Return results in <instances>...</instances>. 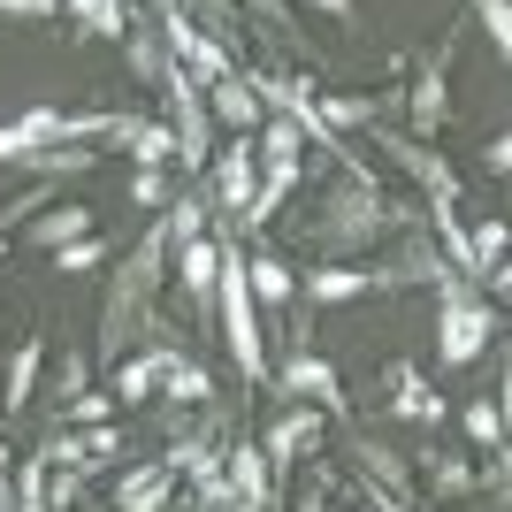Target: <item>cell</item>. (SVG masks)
Segmentation results:
<instances>
[{
  "instance_id": "6da1fadb",
  "label": "cell",
  "mask_w": 512,
  "mask_h": 512,
  "mask_svg": "<svg viewBox=\"0 0 512 512\" xmlns=\"http://www.w3.org/2000/svg\"><path fill=\"white\" fill-rule=\"evenodd\" d=\"M161 260H169V230L153 222V230L138 237L130 268H115V283H107V306H100V344H92V360H123L130 344L146 337V321H153V291H161Z\"/></svg>"
},
{
  "instance_id": "7a4b0ae2",
  "label": "cell",
  "mask_w": 512,
  "mask_h": 512,
  "mask_svg": "<svg viewBox=\"0 0 512 512\" xmlns=\"http://www.w3.org/2000/svg\"><path fill=\"white\" fill-rule=\"evenodd\" d=\"M214 306H222V337H230V360L253 375V383H268V344H260V299L253 283H245V260L222 253V276H214Z\"/></svg>"
},
{
  "instance_id": "3957f363",
  "label": "cell",
  "mask_w": 512,
  "mask_h": 512,
  "mask_svg": "<svg viewBox=\"0 0 512 512\" xmlns=\"http://www.w3.org/2000/svg\"><path fill=\"white\" fill-rule=\"evenodd\" d=\"M383 230H390V214L375 207V184H367V169H352V184L329 192V207H321L314 245L321 253H352V245H367V237H383Z\"/></svg>"
},
{
  "instance_id": "277c9868",
  "label": "cell",
  "mask_w": 512,
  "mask_h": 512,
  "mask_svg": "<svg viewBox=\"0 0 512 512\" xmlns=\"http://www.w3.org/2000/svg\"><path fill=\"white\" fill-rule=\"evenodd\" d=\"M444 283V321H436V360L444 367H467L482 344L497 337V314H490V299H474V291H459L451 276H436Z\"/></svg>"
},
{
  "instance_id": "5b68a950",
  "label": "cell",
  "mask_w": 512,
  "mask_h": 512,
  "mask_svg": "<svg viewBox=\"0 0 512 512\" xmlns=\"http://www.w3.org/2000/svg\"><path fill=\"white\" fill-rule=\"evenodd\" d=\"M169 130H176V161H184V169H207V161H214V146H207V138H214L207 92H199L184 69L169 77Z\"/></svg>"
},
{
  "instance_id": "8992f818",
  "label": "cell",
  "mask_w": 512,
  "mask_h": 512,
  "mask_svg": "<svg viewBox=\"0 0 512 512\" xmlns=\"http://www.w3.org/2000/svg\"><path fill=\"white\" fill-rule=\"evenodd\" d=\"M207 184H214V199L207 207H222V214H253V199H260V161H253V138H230V146L207 161Z\"/></svg>"
},
{
  "instance_id": "52a82bcc",
  "label": "cell",
  "mask_w": 512,
  "mask_h": 512,
  "mask_svg": "<svg viewBox=\"0 0 512 512\" xmlns=\"http://www.w3.org/2000/svg\"><path fill=\"white\" fill-rule=\"evenodd\" d=\"M260 451H268V474H283V467H299L306 451H321V406L276 413V428L260 436Z\"/></svg>"
},
{
  "instance_id": "ba28073f",
  "label": "cell",
  "mask_w": 512,
  "mask_h": 512,
  "mask_svg": "<svg viewBox=\"0 0 512 512\" xmlns=\"http://www.w3.org/2000/svg\"><path fill=\"white\" fill-rule=\"evenodd\" d=\"M222 482H230V505L276 512V474H268V451L260 444H237L230 459H222Z\"/></svg>"
},
{
  "instance_id": "9c48e42d",
  "label": "cell",
  "mask_w": 512,
  "mask_h": 512,
  "mask_svg": "<svg viewBox=\"0 0 512 512\" xmlns=\"http://www.w3.org/2000/svg\"><path fill=\"white\" fill-rule=\"evenodd\" d=\"M207 115L230 130V138H253V130L268 123V107H260V85H253V77H222V85H207Z\"/></svg>"
},
{
  "instance_id": "30bf717a",
  "label": "cell",
  "mask_w": 512,
  "mask_h": 512,
  "mask_svg": "<svg viewBox=\"0 0 512 512\" xmlns=\"http://www.w3.org/2000/svg\"><path fill=\"white\" fill-rule=\"evenodd\" d=\"M268 375H276L283 390H299L306 406H329V413L344 406V390H337V367H329V360H314V352H291V360H283V367H268Z\"/></svg>"
},
{
  "instance_id": "8fae6325",
  "label": "cell",
  "mask_w": 512,
  "mask_h": 512,
  "mask_svg": "<svg viewBox=\"0 0 512 512\" xmlns=\"http://www.w3.org/2000/svg\"><path fill=\"white\" fill-rule=\"evenodd\" d=\"M169 490H176V467L153 459V467H130L115 482V512H169Z\"/></svg>"
},
{
  "instance_id": "7c38bea8",
  "label": "cell",
  "mask_w": 512,
  "mask_h": 512,
  "mask_svg": "<svg viewBox=\"0 0 512 512\" xmlns=\"http://www.w3.org/2000/svg\"><path fill=\"white\" fill-rule=\"evenodd\" d=\"M123 54H130V69H138V85H169V77H176V54H169V39H161L153 23H130Z\"/></svg>"
},
{
  "instance_id": "4fadbf2b",
  "label": "cell",
  "mask_w": 512,
  "mask_h": 512,
  "mask_svg": "<svg viewBox=\"0 0 512 512\" xmlns=\"http://www.w3.org/2000/svg\"><path fill=\"white\" fill-rule=\"evenodd\" d=\"M383 146H390V161H398V169H406L413 184H428V192H436V207H451V199H459V176H451L444 161H436V153H421L413 138H383Z\"/></svg>"
},
{
  "instance_id": "5bb4252c",
  "label": "cell",
  "mask_w": 512,
  "mask_h": 512,
  "mask_svg": "<svg viewBox=\"0 0 512 512\" xmlns=\"http://www.w3.org/2000/svg\"><path fill=\"white\" fill-rule=\"evenodd\" d=\"M444 69H451V46H436V54H428V69L413 77V100H406L413 130H436V123H444Z\"/></svg>"
},
{
  "instance_id": "9a60e30c",
  "label": "cell",
  "mask_w": 512,
  "mask_h": 512,
  "mask_svg": "<svg viewBox=\"0 0 512 512\" xmlns=\"http://www.w3.org/2000/svg\"><path fill=\"white\" fill-rule=\"evenodd\" d=\"M23 237L46 245V253H62V245H77V237H92V207H46V214L23 222Z\"/></svg>"
},
{
  "instance_id": "2e32d148",
  "label": "cell",
  "mask_w": 512,
  "mask_h": 512,
  "mask_svg": "<svg viewBox=\"0 0 512 512\" xmlns=\"http://www.w3.org/2000/svg\"><path fill=\"white\" fill-rule=\"evenodd\" d=\"M176 276H184V299H214V276H222V245H214V237H192V245H176Z\"/></svg>"
},
{
  "instance_id": "e0dca14e",
  "label": "cell",
  "mask_w": 512,
  "mask_h": 512,
  "mask_svg": "<svg viewBox=\"0 0 512 512\" xmlns=\"http://www.w3.org/2000/svg\"><path fill=\"white\" fill-rule=\"evenodd\" d=\"M245 283H253V299H268V306H291L299 299V276H291V260H245Z\"/></svg>"
},
{
  "instance_id": "ac0fdd59",
  "label": "cell",
  "mask_w": 512,
  "mask_h": 512,
  "mask_svg": "<svg viewBox=\"0 0 512 512\" xmlns=\"http://www.w3.org/2000/svg\"><path fill=\"white\" fill-rule=\"evenodd\" d=\"M62 8L85 23L92 39H123V31H130V8H123V0H62Z\"/></svg>"
},
{
  "instance_id": "d6986e66",
  "label": "cell",
  "mask_w": 512,
  "mask_h": 512,
  "mask_svg": "<svg viewBox=\"0 0 512 512\" xmlns=\"http://www.w3.org/2000/svg\"><path fill=\"white\" fill-rule=\"evenodd\" d=\"M39 360H46V344H39V337H23V344H16V360H8V390H0V406H8V413L31 398V383H39Z\"/></svg>"
},
{
  "instance_id": "ffe728a7",
  "label": "cell",
  "mask_w": 512,
  "mask_h": 512,
  "mask_svg": "<svg viewBox=\"0 0 512 512\" xmlns=\"http://www.w3.org/2000/svg\"><path fill=\"white\" fill-rule=\"evenodd\" d=\"M390 406L406 413V421H428V428L444 421V398H436V390H428L421 375H413V367H398V398H390Z\"/></svg>"
},
{
  "instance_id": "44dd1931",
  "label": "cell",
  "mask_w": 512,
  "mask_h": 512,
  "mask_svg": "<svg viewBox=\"0 0 512 512\" xmlns=\"http://www.w3.org/2000/svg\"><path fill=\"white\" fill-rule=\"evenodd\" d=\"M360 467L375 474V482H383V497H398V505L413 497V474L398 467V451H383V444H360Z\"/></svg>"
},
{
  "instance_id": "7402d4cb",
  "label": "cell",
  "mask_w": 512,
  "mask_h": 512,
  "mask_svg": "<svg viewBox=\"0 0 512 512\" xmlns=\"http://www.w3.org/2000/svg\"><path fill=\"white\" fill-rule=\"evenodd\" d=\"M169 367V352H146V360H123V375H115V398L123 406H138V398H153V375Z\"/></svg>"
},
{
  "instance_id": "603a6c76",
  "label": "cell",
  "mask_w": 512,
  "mask_h": 512,
  "mask_svg": "<svg viewBox=\"0 0 512 512\" xmlns=\"http://www.w3.org/2000/svg\"><path fill=\"white\" fill-rule=\"evenodd\" d=\"M161 375H169V398H176V406H199V398H214V383H207V367H199V360H169Z\"/></svg>"
},
{
  "instance_id": "cb8c5ba5",
  "label": "cell",
  "mask_w": 512,
  "mask_h": 512,
  "mask_svg": "<svg viewBox=\"0 0 512 512\" xmlns=\"http://www.w3.org/2000/svg\"><path fill=\"white\" fill-rule=\"evenodd\" d=\"M459 421H467V436H474V444H490V451H497V444H505V413H497V406H490V398H474V406H467V413H459Z\"/></svg>"
},
{
  "instance_id": "d4e9b609",
  "label": "cell",
  "mask_w": 512,
  "mask_h": 512,
  "mask_svg": "<svg viewBox=\"0 0 512 512\" xmlns=\"http://www.w3.org/2000/svg\"><path fill=\"white\" fill-rule=\"evenodd\" d=\"M505 245H512V222H474V237H467V253L482 260V268H497Z\"/></svg>"
},
{
  "instance_id": "484cf974",
  "label": "cell",
  "mask_w": 512,
  "mask_h": 512,
  "mask_svg": "<svg viewBox=\"0 0 512 512\" xmlns=\"http://www.w3.org/2000/svg\"><path fill=\"white\" fill-rule=\"evenodd\" d=\"M54 390H62V406L77 398V390H92V352H62V367H54Z\"/></svg>"
},
{
  "instance_id": "4316f807",
  "label": "cell",
  "mask_w": 512,
  "mask_h": 512,
  "mask_svg": "<svg viewBox=\"0 0 512 512\" xmlns=\"http://www.w3.org/2000/svg\"><path fill=\"white\" fill-rule=\"evenodd\" d=\"M314 115H321V123H337V130H352V123H375V100H321Z\"/></svg>"
},
{
  "instance_id": "83f0119b",
  "label": "cell",
  "mask_w": 512,
  "mask_h": 512,
  "mask_svg": "<svg viewBox=\"0 0 512 512\" xmlns=\"http://www.w3.org/2000/svg\"><path fill=\"white\" fill-rule=\"evenodd\" d=\"M100 260H107V237H77V245H62V276H85Z\"/></svg>"
},
{
  "instance_id": "f1b7e54d",
  "label": "cell",
  "mask_w": 512,
  "mask_h": 512,
  "mask_svg": "<svg viewBox=\"0 0 512 512\" xmlns=\"http://www.w3.org/2000/svg\"><path fill=\"white\" fill-rule=\"evenodd\" d=\"M474 16L490 23V39L505 46V62H512V0H474Z\"/></svg>"
},
{
  "instance_id": "f546056e",
  "label": "cell",
  "mask_w": 512,
  "mask_h": 512,
  "mask_svg": "<svg viewBox=\"0 0 512 512\" xmlns=\"http://www.w3.org/2000/svg\"><path fill=\"white\" fill-rule=\"evenodd\" d=\"M482 482H490V512H512V451L497 467H482Z\"/></svg>"
},
{
  "instance_id": "4dcf8cb0",
  "label": "cell",
  "mask_w": 512,
  "mask_h": 512,
  "mask_svg": "<svg viewBox=\"0 0 512 512\" xmlns=\"http://www.w3.org/2000/svg\"><path fill=\"white\" fill-rule=\"evenodd\" d=\"M107 406H115V398H107V390H77V398H69V421H85V428H100V421H107Z\"/></svg>"
},
{
  "instance_id": "1f68e13d",
  "label": "cell",
  "mask_w": 512,
  "mask_h": 512,
  "mask_svg": "<svg viewBox=\"0 0 512 512\" xmlns=\"http://www.w3.org/2000/svg\"><path fill=\"white\" fill-rule=\"evenodd\" d=\"M130 199H138V207H161V199H169V176H161V169H138V176H130Z\"/></svg>"
},
{
  "instance_id": "d6a6232c",
  "label": "cell",
  "mask_w": 512,
  "mask_h": 512,
  "mask_svg": "<svg viewBox=\"0 0 512 512\" xmlns=\"http://www.w3.org/2000/svg\"><path fill=\"white\" fill-rule=\"evenodd\" d=\"M474 482H482V474H474V467H459V459H451V467H436V497H467Z\"/></svg>"
},
{
  "instance_id": "836d02e7",
  "label": "cell",
  "mask_w": 512,
  "mask_h": 512,
  "mask_svg": "<svg viewBox=\"0 0 512 512\" xmlns=\"http://www.w3.org/2000/svg\"><path fill=\"white\" fill-rule=\"evenodd\" d=\"M0 16H23V23H46V16H62V0H0Z\"/></svg>"
},
{
  "instance_id": "e575fe53",
  "label": "cell",
  "mask_w": 512,
  "mask_h": 512,
  "mask_svg": "<svg viewBox=\"0 0 512 512\" xmlns=\"http://www.w3.org/2000/svg\"><path fill=\"white\" fill-rule=\"evenodd\" d=\"M260 16H268V31H276V39H299V31H291V23H283V0H253Z\"/></svg>"
},
{
  "instance_id": "d590c367",
  "label": "cell",
  "mask_w": 512,
  "mask_h": 512,
  "mask_svg": "<svg viewBox=\"0 0 512 512\" xmlns=\"http://www.w3.org/2000/svg\"><path fill=\"white\" fill-rule=\"evenodd\" d=\"M85 451H92V459H107V451H123V436H115V428H92Z\"/></svg>"
},
{
  "instance_id": "8d00e7d4",
  "label": "cell",
  "mask_w": 512,
  "mask_h": 512,
  "mask_svg": "<svg viewBox=\"0 0 512 512\" xmlns=\"http://www.w3.org/2000/svg\"><path fill=\"white\" fill-rule=\"evenodd\" d=\"M490 169H497V176H512V130H505V138L490 146Z\"/></svg>"
},
{
  "instance_id": "74e56055",
  "label": "cell",
  "mask_w": 512,
  "mask_h": 512,
  "mask_svg": "<svg viewBox=\"0 0 512 512\" xmlns=\"http://www.w3.org/2000/svg\"><path fill=\"white\" fill-rule=\"evenodd\" d=\"M306 8H321V16H337V23L352 16V0H306Z\"/></svg>"
},
{
  "instance_id": "f35d334b",
  "label": "cell",
  "mask_w": 512,
  "mask_h": 512,
  "mask_svg": "<svg viewBox=\"0 0 512 512\" xmlns=\"http://www.w3.org/2000/svg\"><path fill=\"white\" fill-rule=\"evenodd\" d=\"M0 512H16V474L0 467Z\"/></svg>"
}]
</instances>
